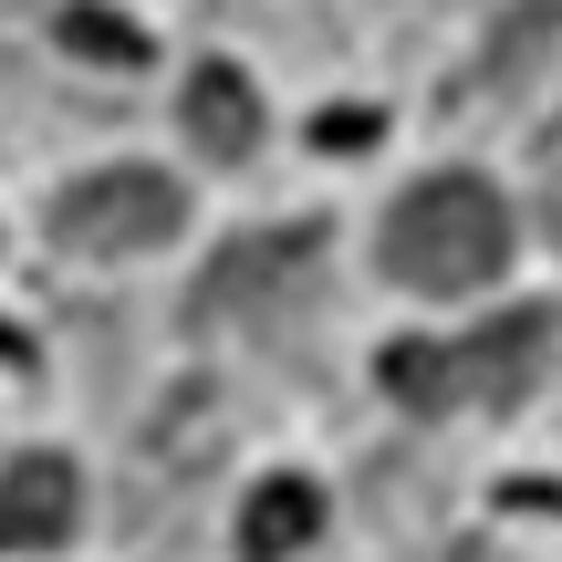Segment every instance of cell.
<instances>
[{
	"mask_svg": "<svg viewBox=\"0 0 562 562\" xmlns=\"http://www.w3.org/2000/svg\"><path fill=\"white\" fill-rule=\"evenodd\" d=\"M63 42L94 53V63H146V32H136V21H115V11H63Z\"/></svg>",
	"mask_w": 562,
	"mask_h": 562,
	"instance_id": "9",
	"label": "cell"
},
{
	"mask_svg": "<svg viewBox=\"0 0 562 562\" xmlns=\"http://www.w3.org/2000/svg\"><path fill=\"white\" fill-rule=\"evenodd\" d=\"M188 146H199V157H220V167H240L250 146H261V94H250L240 74H229V63H199V74H188Z\"/></svg>",
	"mask_w": 562,
	"mask_h": 562,
	"instance_id": "6",
	"label": "cell"
},
{
	"mask_svg": "<svg viewBox=\"0 0 562 562\" xmlns=\"http://www.w3.org/2000/svg\"><path fill=\"white\" fill-rule=\"evenodd\" d=\"M552 42H562V0H521V11L501 21V42H490V63H480V94H521Z\"/></svg>",
	"mask_w": 562,
	"mask_h": 562,
	"instance_id": "8",
	"label": "cell"
},
{
	"mask_svg": "<svg viewBox=\"0 0 562 562\" xmlns=\"http://www.w3.org/2000/svg\"><path fill=\"white\" fill-rule=\"evenodd\" d=\"M178 220H188V188L167 167H94V178H74L53 199V240L83 250V261L157 250V240H178Z\"/></svg>",
	"mask_w": 562,
	"mask_h": 562,
	"instance_id": "4",
	"label": "cell"
},
{
	"mask_svg": "<svg viewBox=\"0 0 562 562\" xmlns=\"http://www.w3.org/2000/svg\"><path fill=\"white\" fill-rule=\"evenodd\" d=\"M74 501H83L74 459H21V469H0V552H53L63 531H74Z\"/></svg>",
	"mask_w": 562,
	"mask_h": 562,
	"instance_id": "5",
	"label": "cell"
},
{
	"mask_svg": "<svg viewBox=\"0 0 562 562\" xmlns=\"http://www.w3.org/2000/svg\"><path fill=\"white\" fill-rule=\"evenodd\" d=\"M323 229H261V240H229L220 261L199 271V292H188V313L199 323H261V334H281L292 313H313L323 292Z\"/></svg>",
	"mask_w": 562,
	"mask_h": 562,
	"instance_id": "3",
	"label": "cell"
},
{
	"mask_svg": "<svg viewBox=\"0 0 562 562\" xmlns=\"http://www.w3.org/2000/svg\"><path fill=\"white\" fill-rule=\"evenodd\" d=\"M375 261L385 281L448 302V292H480V281L510 271V199L490 178H417L375 229Z\"/></svg>",
	"mask_w": 562,
	"mask_h": 562,
	"instance_id": "2",
	"label": "cell"
},
{
	"mask_svg": "<svg viewBox=\"0 0 562 562\" xmlns=\"http://www.w3.org/2000/svg\"><path fill=\"white\" fill-rule=\"evenodd\" d=\"M562 355V313L521 302V313L480 323L459 344H385L375 355V385L406 406V417H448V406H521L542 385V364Z\"/></svg>",
	"mask_w": 562,
	"mask_h": 562,
	"instance_id": "1",
	"label": "cell"
},
{
	"mask_svg": "<svg viewBox=\"0 0 562 562\" xmlns=\"http://www.w3.org/2000/svg\"><path fill=\"white\" fill-rule=\"evenodd\" d=\"M542 229L562 240V115H552V136H542Z\"/></svg>",
	"mask_w": 562,
	"mask_h": 562,
	"instance_id": "10",
	"label": "cell"
},
{
	"mask_svg": "<svg viewBox=\"0 0 562 562\" xmlns=\"http://www.w3.org/2000/svg\"><path fill=\"white\" fill-rule=\"evenodd\" d=\"M323 531V490L313 480H261L240 501V562H292Z\"/></svg>",
	"mask_w": 562,
	"mask_h": 562,
	"instance_id": "7",
	"label": "cell"
}]
</instances>
